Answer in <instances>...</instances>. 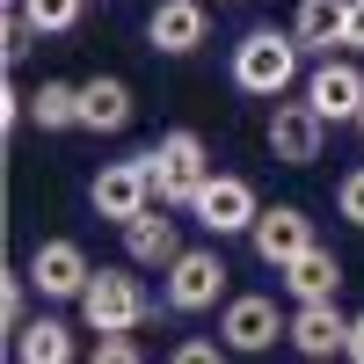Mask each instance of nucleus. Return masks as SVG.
Masks as SVG:
<instances>
[{
    "mask_svg": "<svg viewBox=\"0 0 364 364\" xmlns=\"http://www.w3.org/2000/svg\"><path fill=\"white\" fill-rule=\"evenodd\" d=\"M146 37H154V51H168V58H190V51L211 37L204 0H161V8L146 15Z\"/></svg>",
    "mask_w": 364,
    "mask_h": 364,
    "instance_id": "nucleus-13",
    "label": "nucleus"
},
{
    "mask_svg": "<svg viewBox=\"0 0 364 364\" xmlns=\"http://www.w3.org/2000/svg\"><path fill=\"white\" fill-rule=\"evenodd\" d=\"M124 124H132V87L117 73L80 80V132H124Z\"/></svg>",
    "mask_w": 364,
    "mask_h": 364,
    "instance_id": "nucleus-16",
    "label": "nucleus"
},
{
    "mask_svg": "<svg viewBox=\"0 0 364 364\" xmlns=\"http://www.w3.org/2000/svg\"><path fill=\"white\" fill-rule=\"evenodd\" d=\"M175 255H182V240H175L168 204H146L139 219L124 226V262H132V269H168Z\"/></svg>",
    "mask_w": 364,
    "mask_h": 364,
    "instance_id": "nucleus-14",
    "label": "nucleus"
},
{
    "mask_svg": "<svg viewBox=\"0 0 364 364\" xmlns=\"http://www.w3.org/2000/svg\"><path fill=\"white\" fill-rule=\"evenodd\" d=\"M87 277H95V262H87L80 240H37V255H29V284L44 299H80Z\"/></svg>",
    "mask_w": 364,
    "mask_h": 364,
    "instance_id": "nucleus-9",
    "label": "nucleus"
},
{
    "mask_svg": "<svg viewBox=\"0 0 364 364\" xmlns=\"http://www.w3.org/2000/svg\"><path fill=\"white\" fill-rule=\"evenodd\" d=\"M248 240H255V255H262L269 269H284V262H299V255L314 248V219H306L299 204H262V219H255Z\"/></svg>",
    "mask_w": 364,
    "mask_h": 364,
    "instance_id": "nucleus-10",
    "label": "nucleus"
},
{
    "mask_svg": "<svg viewBox=\"0 0 364 364\" xmlns=\"http://www.w3.org/2000/svg\"><path fill=\"white\" fill-rule=\"evenodd\" d=\"M328 146V117L314 102H277L269 109V154H277L284 168H314Z\"/></svg>",
    "mask_w": 364,
    "mask_h": 364,
    "instance_id": "nucleus-7",
    "label": "nucleus"
},
{
    "mask_svg": "<svg viewBox=\"0 0 364 364\" xmlns=\"http://www.w3.org/2000/svg\"><path fill=\"white\" fill-rule=\"evenodd\" d=\"M336 211H343L350 226H364V168H350V175L336 182Z\"/></svg>",
    "mask_w": 364,
    "mask_h": 364,
    "instance_id": "nucleus-23",
    "label": "nucleus"
},
{
    "mask_svg": "<svg viewBox=\"0 0 364 364\" xmlns=\"http://www.w3.org/2000/svg\"><path fill=\"white\" fill-rule=\"evenodd\" d=\"M161 190H154V168H146V154H132V161H109L95 182H87V204L102 211L109 226H132L146 204H154Z\"/></svg>",
    "mask_w": 364,
    "mask_h": 364,
    "instance_id": "nucleus-6",
    "label": "nucleus"
},
{
    "mask_svg": "<svg viewBox=\"0 0 364 364\" xmlns=\"http://www.w3.org/2000/svg\"><path fill=\"white\" fill-rule=\"evenodd\" d=\"M219 291H226V262H219V248H182V255L161 269V299H168L175 314L219 306Z\"/></svg>",
    "mask_w": 364,
    "mask_h": 364,
    "instance_id": "nucleus-4",
    "label": "nucleus"
},
{
    "mask_svg": "<svg viewBox=\"0 0 364 364\" xmlns=\"http://www.w3.org/2000/svg\"><path fill=\"white\" fill-rule=\"evenodd\" d=\"M15 364H73V328L51 321V314L15 328Z\"/></svg>",
    "mask_w": 364,
    "mask_h": 364,
    "instance_id": "nucleus-18",
    "label": "nucleus"
},
{
    "mask_svg": "<svg viewBox=\"0 0 364 364\" xmlns=\"http://www.w3.org/2000/svg\"><path fill=\"white\" fill-rule=\"evenodd\" d=\"M299 44L291 29H248L233 44V87L240 95H262V102H284V87L299 80Z\"/></svg>",
    "mask_w": 364,
    "mask_h": 364,
    "instance_id": "nucleus-1",
    "label": "nucleus"
},
{
    "mask_svg": "<svg viewBox=\"0 0 364 364\" xmlns=\"http://www.w3.org/2000/svg\"><path fill=\"white\" fill-rule=\"evenodd\" d=\"M29 124L37 132H73L80 124V80H44L29 95Z\"/></svg>",
    "mask_w": 364,
    "mask_h": 364,
    "instance_id": "nucleus-19",
    "label": "nucleus"
},
{
    "mask_svg": "<svg viewBox=\"0 0 364 364\" xmlns=\"http://www.w3.org/2000/svg\"><path fill=\"white\" fill-rule=\"evenodd\" d=\"M357 132H364V117H357Z\"/></svg>",
    "mask_w": 364,
    "mask_h": 364,
    "instance_id": "nucleus-28",
    "label": "nucleus"
},
{
    "mask_svg": "<svg viewBox=\"0 0 364 364\" xmlns=\"http://www.w3.org/2000/svg\"><path fill=\"white\" fill-rule=\"evenodd\" d=\"M306 102L328 117V124H357L364 117V73L350 66V58H321L314 80H306Z\"/></svg>",
    "mask_w": 364,
    "mask_h": 364,
    "instance_id": "nucleus-12",
    "label": "nucleus"
},
{
    "mask_svg": "<svg viewBox=\"0 0 364 364\" xmlns=\"http://www.w3.org/2000/svg\"><path fill=\"white\" fill-rule=\"evenodd\" d=\"M343 364H364V314H350V350H343Z\"/></svg>",
    "mask_w": 364,
    "mask_h": 364,
    "instance_id": "nucleus-26",
    "label": "nucleus"
},
{
    "mask_svg": "<svg viewBox=\"0 0 364 364\" xmlns=\"http://www.w3.org/2000/svg\"><path fill=\"white\" fill-rule=\"evenodd\" d=\"M146 168H154V190H161L168 211H190L197 190L211 182V154H204L197 132H161V146L146 154Z\"/></svg>",
    "mask_w": 364,
    "mask_h": 364,
    "instance_id": "nucleus-2",
    "label": "nucleus"
},
{
    "mask_svg": "<svg viewBox=\"0 0 364 364\" xmlns=\"http://www.w3.org/2000/svg\"><path fill=\"white\" fill-rule=\"evenodd\" d=\"M284 343L306 357V364H328V357H343V350H350V314L336 306V299H321V306H299Z\"/></svg>",
    "mask_w": 364,
    "mask_h": 364,
    "instance_id": "nucleus-11",
    "label": "nucleus"
},
{
    "mask_svg": "<svg viewBox=\"0 0 364 364\" xmlns=\"http://www.w3.org/2000/svg\"><path fill=\"white\" fill-rule=\"evenodd\" d=\"M328 364H336V357H328Z\"/></svg>",
    "mask_w": 364,
    "mask_h": 364,
    "instance_id": "nucleus-29",
    "label": "nucleus"
},
{
    "mask_svg": "<svg viewBox=\"0 0 364 364\" xmlns=\"http://www.w3.org/2000/svg\"><path fill=\"white\" fill-rule=\"evenodd\" d=\"M233 350L226 343H211V336H182L175 350H168V364H226Z\"/></svg>",
    "mask_w": 364,
    "mask_h": 364,
    "instance_id": "nucleus-22",
    "label": "nucleus"
},
{
    "mask_svg": "<svg viewBox=\"0 0 364 364\" xmlns=\"http://www.w3.org/2000/svg\"><path fill=\"white\" fill-rule=\"evenodd\" d=\"M343 44L364 51V0H350V29H343Z\"/></svg>",
    "mask_w": 364,
    "mask_h": 364,
    "instance_id": "nucleus-25",
    "label": "nucleus"
},
{
    "mask_svg": "<svg viewBox=\"0 0 364 364\" xmlns=\"http://www.w3.org/2000/svg\"><path fill=\"white\" fill-rule=\"evenodd\" d=\"M190 211H197V226L219 233V240H226V233H255V219H262V204H255V190H248L240 175H211Z\"/></svg>",
    "mask_w": 364,
    "mask_h": 364,
    "instance_id": "nucleus-8",
    "label": "nucleus"
},
{
    "mask_svg": "<svg viewBox=\"0 0 364 364\" xmlns=\"http://www.w3.org/2000/svg\"><path fill=\"white\" fill-rule=\"evenodd\" d=\"M80 8L87 0H22V22L37 37H66V29H80Z\"/></svg>",
    "mask_w": 364,
    "mask_h": 364,
    "instance_id": "nucleus-20",
    "label": "nucleus"
},
{
    "mask_svg": "<svg viewBox=\"0 0 364 364\" xmlns=\"http://www.w3.org/2000/svg\"><path fill=\"white\" fill-rule=\"evenodd\" d=\"M73 306H80V321L95 328V336H132V328L146 321V291H139L132 269H95Z\"/></svg>",
    "mask_w": 364,
    "mask_h": 364,
    "instance_id": "nucleus-3",
    "label": "nucleus"
},
{
    "mask_svg": "<svg viewBox=\"0 0 364 364\" xmlns=\"http://www.w3.org/2000/svg\"><path fill=\"white\" fill-rule=\"evenodd\" d=\"M29 291H37V284H29V269L0 284V321H8V336H15V328H29Z\"/></svg>",
    "mask_w": 364,
    "mask_h": 364,
    "instance_id": "nucleus-21",
    "label": "nucleus"
},
{
    "mask_svg": "<svg viewBox=\"0 0 364 364\" xmlns=\"http://www.w3.org/2000/svg\"><path fill=\"white\" fill-rule=\"evenodd\" d=\"M8 8H22V0H8Z\"/></svg>",
    "mask_w": 364,
    "mask_h": 364,
    "instance_id": "nucleus-27",
    "label": "nucleus"
},
{
    "mask_svg": "<svg viewBox=\"0 0 364 364\" xmlns=\"http://www.w3.org/2000/svg\"><path fill=\"white\" fill-rule=\"evenodd\" d=\"M343 29H350V0H299V15H291V37L306 51H336Z\"/></svg>",
    "mask_w": 364,
    "mask_h": 364,
    "instance_id": "nucleus-17",
    "label": "nucleus"
},
{
    "mask_svg": "<svg viewBox=\"0 0 364 364\" xmlns=\"http://www.w3.org/2000/svg\"><path fill=\"white\" fill-rule=\"evenodd\" d=\"M291 336V321L277 314V299H262V291H240L226 299V314H219V343L233 357H262L269 343H284Z\"/></svg>",
    "mask_w": 364,
    "mask_h": 364,
    "instance_id": "nucleus-5",
    "label": "nucleus"
},
{
    "mask_svg": "<svg viewBox=\"0 0 364 364\" xmlns=\"http://www.w3.org/2000/svg\"><path fill=\"white\" fill-rule=\"evenodd\" d=\"M87 364H146V350L132 336H95V357H87Z\"/></svg>",
    "mask_w": 364,
    "mask_h": 364,
    "instance_id": "nucleus-24",
    "label": "nucleus"
},
{
    "mask_svg": "<svg viewBox=\"0 0 364 364\" xmlns=\"http://www.w3.org/2000/svg\"><path fill=\"white\" fill-rule=\"evenodd\" d=\"M277 277H284V291L299 299V306H321V299L343 291V262H336V248H321V240H314V248L299 255V262H284Z\"/></svg>",
    "mask_w": 364,
    "mask_h": 364,
    "instance_id": "nucleus-15",
    "label": "nucleus"
}]
</instances>
